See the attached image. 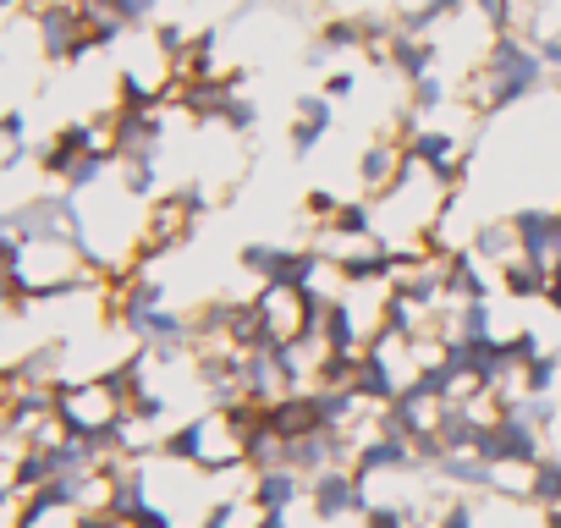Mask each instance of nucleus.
Instances as JSON below:
<instances>
[{
  "label": "nucleus",
  "mask_w": 561,
  "mask_h": 528,
  "mask_svg": "<svg viewBox=\"0 0 561 528\" xmlns=\"http://www.w3.org/2000/svg\"><path fill=\"white\" fill-rule=\"evenodd\" d=\"M320 94H325L331 105H347V100L358 94V72H353V67H336V72H325V83H320Z\"/></svg>",
  "instance_id": "28"
},
{
  "label": "nucleus",
  "mask_w": 561,
  "mask_h": 528,
  "mask_svg": "<svg viewBox=\"0 0 561 528\" xmlns=\"http://www.w3.org/2000/svg\"><path fill=\"white\" fill-rule=\"evenodd\" d=\"M248 501L259 512H280V517H293L304 501H309V479L298 468H259L253 484H248Z\"/></svg>",
  "instance_id": "9"
},
{
  "label": "nucleus",
  "mask_w": 561,
  "mask_h": 528,
  "mask_svg": "<svg viewBox=\"0 0 561 528\" xmlns=\"http://www.w3.org/2000/svg\"><path fill=\"white\" fill-rule=\"evenodd\" d=\"M325 353H364L369 347V331L358 320V303L347 292H331V309H325V331H320Z\"/></svg>",
  "instance_id": "12"
},
{
  "label": "nucleus",
  "mask_w": 561,
  "mask_h": 528,
  "mask_svg": "<svg viewBox=\"0 0 561 528\" xmlns=\"http://www.w3.org/2000/svg\"><path fill=\"white\" fill-rule=\"evenodd\" d=\"M402 138L397 133H380V138H369L364 144V154H358V187H364V198H380L391 182H397V171H402Z\"/></svg>",
  "instance_id": "10"
},
{
  "label": "nucleus",
  "mask_w": 561,
  "mask_h": 528,
  "mask_svg": "<svg viewBox=\"0 0 561 528\" xmlns=\"http://www.w3.org/2000/svg\"><path fill=\"white\" fill-rule=\"evenodd\" d=\"M325 133H331V127H320V122H298V116H293V127H287V149H293V160H298V165L314 160V149L325 144Z\"/></svg>",
  "instance_id": "24"
},
{
  "label": "nucleus",
  "mask_w": 561,
  "mask_h": 528,
  "mask_svg": "<svg viewBox=\"0 0 561 528\" xmlns=\"http://www.w3.org/2000/svg\"><path fill=\"white\" fill-rule=\"evenodd\" d=\"M440 67V39H424V34H391L386 39V72H397L402 83H419L424 72Z\"/></svg>",
  "instance_id": "11"
},
{
  "label": "nucleus",
  "mask_w": 561,
  "mask_h": 528,
  "mask_svg": "<svg viewBox=\"0 0 561 528\" xmlns=\"http://www.w3.org/2000/svg\"><path fill=\"white\" fill-rule=\"evenodd\" d=\"M304 506L314 512L320 528H342V523H358L375 506V495L364 490V479L353 468H325V473L309 479V501Z\"/></svg>",
  "instance_id": "5"
},
{
  "label": "nucleus",
  "mask_w": 561,
  "mask_h": 528,
  "mask_svg": "<svg viewBox=\"0 0 561 528\" xmlns=\"http://www.w3.org/2000/svg\"><path fill=\"white\" fill-rule=\"evenodd\" d=\"M122 193L138 198V204H154L160 198V160H127L122 165Z\"/></svg>",
  "instance_id": "22"
},
{
  "label": "nucleus",
  "mask_w": 561,
  "mask_h": 528,
  "mask_svg": "<svg viewBox=\"0 0 561 528\" xmlns=\"http://www.w3.org/2000/svg\"><path fill=\"white\" fill-rule=\"evenodd\" d=\"M56 424L67 435H83V440H100L111 451V435L127 424V397L116 391L111 375H94V380H61L56 386ZM116 457V451H111Z\"/></svg>",
  "instance_id": "2"
},
{
  "label": "nucleus",
  "mask_w": 561,
  "mask_h": 528,
  "mask_svg": "<svg viewBox=\"0 0 561 528\" xmlns=\"http://www.w3.org/2000/svg\"><path fill=\"white\" fill-rule=\"evenodd\" d=\"M314 45H325V50H331V61H336V56L364 50V23H358V12H331V18L320 23Z\"/></svg>",
  "instance_id": "18"
},
{
  "label": "nucleus",
  "mask_w": 561,
  "mask_h": 528,
  "mask_svg": "<svg viewBox=\"0 0 561 528\" xmlns=\"http://www.w3.org/2000/svg\"><path fill=\"white\" fill-rule=\"evenodd\" d=\"M28 18H34V34H39L45 61L78 67V61L94 56V50H89V23H83V12H78V0H34Z\"/></svg>",
  "instance_id": "3"
},
{
  "label": "nucleus",
  "mask_w": 561,
  "mask_h": 528,
  "mask_svg": "<svg viewBox=\"0 0 561 528\" xmlns=\"http://www.w3.org/2000/svg\"><path fill=\"white\" fill-rule=\"evenodd\" d=\"M430 528H479V501H468V495H451L440 512H435V523Z\"/></svg>",
  "instance_id": "26"
},
{
  "label": "nucleus",
  "mask_w": 561,
  "mask_h": 528,
  "mask_svg": "<svg viewBox=\"0 0 561 528\" xmlns=\"http://www.w3.org/2000/svg\"><path fill=\"white\" fill-rule=\"evenodd\" d=\"M280 259H287V242H242L237 248V271L253 276L259 287H270L280 276Z\"/></svg>",
  "instance_id": "17"
},
{
  "label": "nucleus",
  "mask_w": 561,
  "mask_h": 528,
  "mask_svg": "<svg viewBox=\"0 0 561 528\" xmlns=\"http://www.w3.org/2000/svg\"><path fill=\"white\" fill-rule=\"evenodd\" d=\"M18 7H34V0H0V12H18Z\"/></svg>",
  "instance_id": "33"
},
{
  "label": "nucleus",
  "mask_w": 561,
  "mask_h": 528,
  "mask_svg": "<svg viewBox=\"0 0 561 528\" xmlns=\"http://www.w3.org/2000/svg\"><path fill=\"white\" fill-rule=\"evenodd\" d=\"M545 89H550V72H545L534 39H523V34H495V39L484 45V61L473 67L462 100H468V111H473L479 122H495V116H506V111L539 100Z\"/></svg>",
  "instance_id": "1"
},
{
  "label": "nucleus",
  "mask_w": 561,
  "mask_h": 528,
  "mask_svg": "<svg viewBox=\"0 0 561 528\" xmlns=\"http://www.w3.org/2000/svg\"><path fill=\"white\" fill-rule=\"evenodd\" d=\"M293 116L298 122H320V127H336V105L320 94V89H304L298 100H293Z\"/></svg>",
  "instance_id": "25"
},
{
  "label": "nucleus",
  "mask_w": 561,
  "mask_h": 528,
  "mask_svg": "<svg viewBox=\"0 0 561 528\" xmlns=\"http://www.w3.org/2000/svg\"><path fill=\"white\" fill-rule=\"evenodd\" d=\"M545 451H550L545 435H539L534 424H523L517 413H495V418L479 429V440H473V457L490 462V468H534Z\"/></svg>",
  "instance_id": "4"
},
{
  "label": "nucleus",
  "mask_w": 561,
  "mask_h": 528,
  "mask_svg": "<svg viewBox=\"0 0 561 528\" xmlns=\"http://www.w3.org/2000/svg\"><path fill=\"white\" fill-rule=\"evenodd\" d=\"M0 138H7L12 149H23L28 144V111H7V116H0Z\"/></svg>",
  "instance_id": "31"
},
{
  "label": "nucleus",
  "mask_w": 561,
  "mask_h": 528,
  "mask_svg": "<svg viewBox=\"0 0 561 528\" xmlns=\"http://www.w3.org/2000/svg\"><path fill=\"white\" fill-rule=\"evenodd\" d=\"M440 282H446V303H473V298H490V287H495L484 276V264L468 248H457V253L440 259Z\"/></svg>",
  "instance_id": "13"
},
{
  "label": "nucleus",
  "mask_w": 561,
  "mask_h": 528,
  "mask_svg": "<svg viewBox=\"0 0 561 528\" xmlns=\"http://www.w3.org/2000/svg\"><path fill=\"white\" fill-rule=\"evenodd\" d=\"M534 50H539V61H545V72L561 83V23L556 28H545L539 39H534Z\"/></svg>",
  "instance_id": "30"
},
{
  "label": "nucleus",
  "mask_w": 561,
  "mask_h": 528,
  "mask_svg": "<svg viewBox=\"0 0 561 528\" xmlns=\"http://www.w3.org/2000/svg\"><path fill=\"white\" fill-rule=\"evenodd\" d=\"M506 220H512V231H517V253L550 271L556 253H561V204H556V209H545V204H517Z\"/></svg>",
  "instance_id": "7"
},
{
  "label": "nucleus",
  "mask_w": 561,
  "mask_h": 528,
  "mask_svg": "<svg viewBox=\"0 0 561 528\" xmlns=\"http://www.w3.org/2000/svg\"><path fill=\"white\" fill-rule=\"evenodd\" d=\"M89 149H105V127H100V122H67V127H56V138H50L34 160H39V171H45L50 182H61V176L72 171V160H83Z\"/></svg>",
  "instance_id": "8"
},
{
  "label": "nucleus",
  "mask_w": 561,
  "mask_h": 528,
  "mask_svg": "<svg viewBox=\"0 0 561 528\" xmlns=\"http://www.w3.org/2000/svg\"><path fill=\"white\" fill-rule=\"evenodd\" d=\"M336 204H342V198H336L331 187H309V193H304V215H309L314 226H325V220L336 215Z\"/></svg>",
  "instance_id": "29"
},
{
  "label": "nucleus",
  "mask_w": 561,
  "mask_h": 528,
  "mask_svg": "<svg viewBox=\"0 0 561 528\" xmlns=\"http://www.w3.org/2000/svg\"><path fill=\"white\" fill-rule=\"evenodd\" d=\"M462 248H468L479 264H506V259H517V231H512L506 215H501V220H479Z\"/></svg>",
  "instance_id": "15"
},
{
  "label": "nucleus",
  "mask_w": 561,
  "mask_h": 528,
  "mask_svg": "<svg viewBox=\"0 0 561 528\" xmlns=\"http://www.w3.org/2000/svg\"><path fill=\"white\" fill-rule=\"evenodd\" d=\"M259 7H287V12H293V7H298V0H259Z\"/></svg>",
  "instance_id": "34"
},
{
  "label": "nucleus",
  "mask_w": 561,
  "mask_h": 528,
  "mask_svg": "<svg viewBox=\"0 0 561 528\" xmlns=\"http://www.w3.org/2000/svg\"><path fill=\"white\" fill-rule=\"evenodd\" d=\"M446 105H457V94H451V78L435 67V72H424L419 83H408V111L419 116V122H430V116H440Z\"/></svg>",
  "instance_id": "16"
},
{
  "label": "nucleus",
  "mask_w": 561,
  "mask_h": 528,
  "mask_svg": "<svg viewBox=\"0 0 561 528\" xmlns=\"http://www.w3.org/2000/svg\"><path fill=\"white\" fill-rule=\"evenodd\" d=\"M517 386H523V397H556V402H561V347H545V353L517 375Z\"/></svg>",
  "instance_id": "20"
},
{
  "label": "nucleus",
  "mask_w": 561,
  "mask_h": 528,
  "mask_svg": "<svg viewBox=\"0 0 561 528\" xmlns=\"http://www.w3.org/2000/svg\"><path fill=\"white\" fill-rule=\"evenodd\" d=\"M501 342H506V358H512V369H517V375L545 353V336H539L534 325H517V331H512V336H501Z\"/></svg>",
  "instance_id": "23"
},
{
  "label": "nucleus",
  "mask_w": 561,
  "mask_h": 528,
  "mask_svg": "<svg viewBox=\"0 0 561 528\" xmlns=\"http://www.w3.org/2000/svg\"><path fill=\"white\" fill-rule=\"evenodd\" d=\"M7 309H18V282H12V264L0 259V314Z\"/></svg>",
  "instance_id": "32"
},
{
  "label": "nucleus",
  "mask_w": 561,
  "mask_h": 528,
  "mask_svg": "<svg viewBox=\"0 0 561 528\" xmlns=\"http://www.w3.org/2000/svg\"><path fill=\"white\" fill-rule=\"evenodd\" d=\"M111 165H116V154L111 149H89L83 160H72V171L61 176V187L78 198V193H94V187H105L111 182Z\"/></svg>",
  "instance_id": "19"
},
{
  "label": "nucleus",
  "mask_w": 561,
  "mask_h": 528,
  "mask_svg": "<svg viewBox=\"0 0 561 528\" xmlns=\"http://www.w3.org/2000/svg\"><path fill=\"white\" fill-rule=\"evenodd\" d=\"M154 12H160V0H111V18H116L127 34H133V28H149Z\"/></svg>",
  "instance_id": "27"
},
{
  "label": "nucleus",
  "mask_w": 561,
  "mask_h": 528,
  "mask_svg": "<svg viewBox=\"0 0 561 528\" xmlns=\"http://www.w3.org/2000/svg\"><path fill=\"white\" fill-rule=\"evenodd\" d=\"M495 287L506 292V298H517V303H545V287H550V271L545 264H534V259H506V264H495Z\"/></svg>",
  "instance_id": "14"
},
{
  "label": "nucleus",
  "mask_w": 561,
  "mask_h": 528,
  "mask_svg": "<svg viewBox=\"0 0 561 528\" xmlns=\"http://www.w3.org/2000/svg\"><path fill=\"white\" fill-rule=\"evenodd\" d=\"M0 435H7V408H0Z\"/></svg>",
  "instance_id": "35"
},
{
  "label": "nucleus",
  "mask_w": 561,
  "mask_h": 528,
  "mask_svg": "<svg viewBox=\"0 0 561 528\" xmlns=\"http://www.w3.org/2000/svg\"><path fill=\"white\" fill-rule=\"evenodd\" d=\"M105 149L116 154V165H127V160H160L165 154V111H111Z\"/></svg>",
  "instance_id": "6"
},
{
  "label": "nucleus",
  "mask_w": 561,
  "mask_h": 528,
  "mask_svg": "<svg viewBox=\"0 0 561 528\" xmlns=\"http://www.w3.org/2000/svg\"><path fill=\"white\" fill-rule=\"evenodd\" d=\"M528 501H534L539 512H561V457H556V451H545V457L534 462V473H528Z\"/></svg>",
  "instance_id": "21"
}]
</instances>
